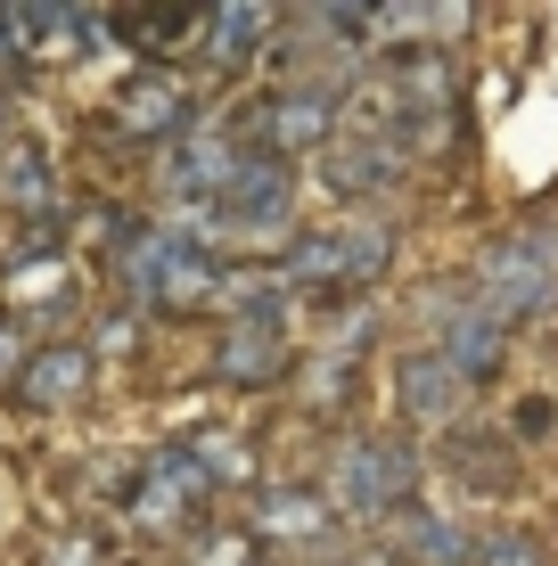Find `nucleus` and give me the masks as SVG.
I'll return each instance as SVG.
<instances>
[{
  "instance_id": "f3484780",
  "label": "nucleus",
  "mask_w": 558,
  "mask_h": 566,
  "mask_svg": "<svg viewBox=\"0 0 558 566\" xmlns=\"http://www.w3.org/2000/svg\"><path fill=\"white\" fill-rule=\"evenodd\" d=\"M329 501L320 493H263L255 501V534H280V542H320L329 534Z\"/></svg>"
},
{
  "instance_id": "ddd939ff",
  "label": "nucleus",
  "mask_w": 558,
  "mask_h": 566,
  "mask_svg": "<svg viewBox=\"0 0 558 566\" xmlns=\"http://www.w3.org/2000/svg\"><path fill=\"white\" fill-rule=\"evenodd\" d=\"M394 402H402L411 427H452L460 402H468V378H460L435 345H411V354L394 361Z\"/></svg>"
},
{
  "instance_id": "1a4fd4ad",
  "label": "nucleus",
  "mask_w": 558,
  "mask_h": 566,
  "mask_svg": "<svg viewBox=\"0 0 558 566\" xmlns=\"http://www.w3.org/2000/svg\"><path fill=\"white\" fill-rule=\"evenodd\" d=\"M239 132H222V124H189L181 140H165V198L172 213H198V206H222V189H230V172H239Z\"/></svg>"
},
{
  "instance_id": "39448f33",
  "label": "nucleus",
  "mask_w": 558,
  "mask_h": 566,
  "mask_svg": "<svg viewBox=\"0 0 558 566\" xmlns=\"http://www.w3.org/2000/svg\"><path fill=\"white\" fill-rule=\"evenodd\" d=\"M419 321H428V345H435V354H444L468 386H485L493 369L509 361V337H517L493 304H476V287H428Z\"/></svg>"
},
{
  "instance_id": "9b49d317",
  "label": "nucleus",
  "mask_w": 558,
  "mask_h": 566,
  "mask_svg": "<svg viewBox=\"0 0 558 566\" xmlns=\"http://www.w3.org/2000/svg\"><path fill=\"white\" fill-rule=\"evenodd\" d=\"M91 386H99V354H91L83 337H50V345L25 354V369L9 378V395H17V411L50 419V411H74Z\"/></svg>"
},
{
  "instance_id": "2eb2a0df",
  "label": "nucleus",
  "mask_w": 558,
  "mask_h": 566,
  "mask_svg": "<svg viewBox=\"0 0 558 566\" xmlns=\"http://www.w3.org/2000/svg\"><path fill=\"white\" fill-rule=\"evenodd\" d=\"M387 558L394 566H468L476 558V534L460 517H444V510H402V517H387Z\"/></svg>"
},
{
  "instance_id": "412c9836",
  "label": "nucleus",
  "mask_w": 558,
  "mask_h": 566,
  "mask_svg": "<svg viewBox=\"0 0 558 566\" xmlns=\"http://www.w3.org/2000/svg\"><path fill=\"white\" fill-rule=\"evenodd\" d=\"M468 566H550V542L534 534V525H485Z\"/></svg>"
},
{
  "instance_id": "a211bd4d",
  "label": "nucleus",
  "mask_w": 558,
  "mask_h": 566,
  "mask_svg": "<svg viewBox=\"0 0 558 566\" xmlns=\"http://www.w3.org/2000/svg\"><path fill=\"white\" fill-rule=\"evenodd\" d=\"M0 198H9L17 213H50V165L33 140H9L0 148Z\"/></svg>"
},
{
  "instance_id": "4be33fe9",
  "label": "nucleus",
  "mask_w": 558,
  "mask_h": 566,
  "mask_svg": "<svg viewBox=\"0 0 558 566\" xmlns=\"http://www.w3.org/2000/svg\"><path fill=\"white\" fill-rule=\"evenodd\" d=\"M370 337H378V304H345L337 312V321H329V345H320V354H337V361H361V354H370Z\"/></svg>"
},
{
  "instance_id": "dca6fc26",
  "label": "nucleus",
  "mask_w": 558,
  "mask_h": 566,
  "mask_svg": "<svg viewBox=\"0 0 558 566\" xmlns=\"http://www.w3.org/2000/svg\"><path fill=\"white\" fill-rule=\"evenodd\" d=\"M263 33H280V17L255 9V0L206 9V17H198V57H206L214 74H239V66H255V57H263Z\"/></svg>"
},
{
  "instance_id": "6ab92c4d",
  "label": "nucleus",
  "mask_w": 558,
  "mask_h": 566,
  "mask_svg": "<svg viewBox=\"0 0 558 566\" xmlns=\"http://www.w3.org/2000/svg\"><path fill=\"white\" fill-rule=\"evenodd\" d=\"M452 468L476 476V484H493V493L517 484V460L502 452V427H460V436H452Z\"/></svg>"
},
{
  "instance_id": "423d86ee",
  "label": "nucleus",
  "mask_w": 558,
  "mask_h": 566,
  "mask_svg": "<svg viewBox=\"0 0 558 566\" xmlns=\"http://www.w3.org/2000/svg\"><path fill=\"white\" fill-rule=\"evenodd\" d=\"M337 115H345V91L337 83H287V91H272V99H255L239 115V148H255V156L329 148L337 140Z\"/></svg>"
},
{
  "instance_id": "f03ea898",
  "label": "nucleus",
  "mask_w": 558,
  "mask_h": 566,
  "mask_svg": "<svg viewBox=\"0 0 558 566\" xmlns=\"http://www.w3.org/2000/svg\"><path fill=\"white\" fill-rule=\"evenodd\" d=\"M411 493H419V443L394 427H354L329 460V484H320L329 517H370V525L402 517Z\"/></svg>"
},
{
  "instance_id": "6e6552de",
  "label": "nucleus",
  "mask_w": 558,
  "mask_h": 566,
  "mask_svg": "<svg viewBox=\"0 0 558 566\" xmlns=\"http://www.w3.org/2000/svg\"><path fill=\"white\" fill-rule=\"evenodd\" d=\"M206 501H222V484L206 476V460L189 452V443H157V452H148V468L131 476V517L157 525V534L189 525V517L206 510Z\"/></svg>"
},
{
  "instance_id": "0eeeda50",
  "label": "nucleus",
  "mask_w": 558,
  "mask_h": 566,
  "mask_svg": "<svg viewBox=\"0 0 558 566\" xmlns=\"http://www.w3.org/2000/svg\"><path fill=\"white\" fill-rule=\"evenodd\" d=\"M287 213H296V165L287 156H239V172H230L214 222H222V247H263L287 230Z\"/></svg>"
},
{
  "instance_id": "4468645a",
  "label": "nucleus",
  "mask_w": 558,
  "mask_h": 566,
  "mask_svg": "<svg viewBox=\"0 0 558 566\" xmlns=\"http://www.w3.org/2000/svg\"><path fill=\"white\" fill-rule=\"evenodd\" d=\"M402 172H411V156L394 140H370V132H345V140L320 148V181H329L337 198H387Z\"/></svg>"
},
{
  "instance_id": "5701e85b",
  "label": "nucleus",
  "mask_w": 558,
  "mask_h": 566,
  "mask_svg": "<svg viewBox=\"0 0 558 566\" xmlns=\"http://www.w3.org/2000/svg\"><path fill=\"white\" fill-rule=\"evenodd\" d=\"M304 369H313V378H304V402H313V411H337V402H345V395H354V369H361V361H337V354H313V361H304Z\"/></svg>"
},
{
  "instance_id": "9d476101",
  "label": "nucleus",
  "mask_w": 558,
  "mask_h": 566,
  "mask_svg": "<svg viewBox=\"0 0 558 566\" xmlns=\"http://www.w3.org/2000/svg\"><path fill=\"white\" fill-rule=\"evenodd\" d=\"M280 378H296V354H287V312L222 321V337H214V386L255 395V386H280Z\"/></svg>"
},
{
  "instance_id": "b1692460",
  "label": "nucleus",
  "mask_w": 558,
  "mask_h": 566,
  "mask_svg": "<svg viewBox=\"0 0 558 566\" xmlns=\"http://www.w3.org/2000/svg\"><path fill=\"white\" fill-rule=\"evenodd\" d=\"M50 566H107V551H99L91 534H66V542L50 551Z\"/></svg>"
},
{
  "instance_id": "a878e982",
  "label": "nucleus",
  "mask_w": 558,
  "mask_h": 566,
  "mask_svg": "<svg viewBox=\"0 0 558 566\" xmlns=\"http://www.w3.org/2000/svg\"><path fill=\"white\" fill-rule=\"evenodd\" d=\"M9 132H17V107H9V91H0V148H9Z\"/></svg>"
},
{
  "instance_id": "f257e3e1",
  "label": "nucleus",
  "mask_w": 558,
  "mask_h": 566,
  "mask_svg": "<svg viewBox=\"0 0 558 566\" xmlns=\"http://www.w3.org/2000/svg\"><path fill=\"white\" fill-rule=\"evenodd\" d=\"M214 247H198L172 222H131L115 239V287H124V312L148 321V312H214V280H222Z\"/></svg>"
},
{
  "instance_id": "f8f14e48",
  "label": "nucleus",
  "mask_w": 558,
  "mask_h": 566,
  "mask_svg": "<svg viewBox=\"0 0 558 566\" xmlns=\"http://www.w3.org/2000/svg\"><path fill=\"white\" fill-rule=\"evenodd\" d=\"M115 132H124V140H181L189 124H198V115H189V83L172 66H140V74H124V83H115Z\"/></svg>"
},
{
  "instance_id": "7ed1b4c3",
  "label": "nucleus",
  "mask_w": 558,
  "mask_h": 566,
  "mask_svg": "<svg viewBox=\"0 0 558 566\" xmlns=\"http://www.w3.org/2000/svg\"><path fill=\"white\" fill-rule=\"evenodd\" d=\"M476 304H493L502 321H543L558 304V230H509V239H493L485 255L468 271Z\"/></svg>"
},
{
  "instance_id": "393cba45",
  "label": "nucleus",
  "mask_w": 558,
  "mask_h": 566,
  "mask_svg": "<svg viewBox=\"0 0 558 566\" xmlns=\"http://www.w3.org/2000/svg\"><path fill=\"white\" fill-rule=\"evenodd\" d=\"M17 369H25V337H17V321L0 312V378H17Z\"/></svg>"
},
{
  "instance_id": "aec40b11",
  "label": "nucleus",
  "mask_w": 558,
  "mask_h": 566,
  "mask_svg": "<svg viewBox=\"0 0 558 566\" xmlns=\"http://www.w3.org/2000/svg\"><path fill=\"white\" fill-rule=\"evenodd\" d=\"M189 452L206 460V476H214L222 493H230V484H246V476H255V452L239 443V427H198V436H189Z\"/></svg>"
},
{
  "instance_id": "20e7f679",
  "label": "nucleus",
  "mask_w": 558,
  "mask_h": 566,
  "mask_svg": "<svg viewBox=\"0 0 558 566\" xmlns=\"http://www.w3.org/2000/svg\"><path fill=\"white\" fill-rule=\"evenodd\" d=\"M394 263V230L387 222H329V230H296V247L280 255V280L296 287H378Z\"/></svg>"
},
{
  "instance_id": "bb28decb",
  "label": "nucleus",
  "mask_w": 558,
  "mask_h": 566,
  "mask_svg": "<svg viewBox=\"0 0 558 566\" xmlns=\"http://www.w3.org/2000/svg\"><path fill=\"white\" fill-rule=\"evenodd\" d=\"M320 566H361V558H320Z\"/></svg>"
}]
</instances>
